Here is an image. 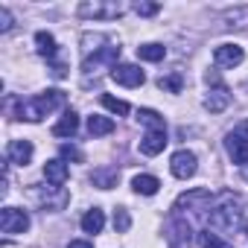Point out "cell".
Returning a JSON list of instances; mask_svg holds the SVG:
<instances>
[{"label":"cell","mask_w":248,"mask_h":248,"mask_svg":"<svg viewBox=\"0 0 248 248\" xmlns=\"http://www.w3.org/2000/svg\"><path fill=\"white\" fill-rule=\"evenodd\" d=\"M138 56H140L143 62H161V59L167 56V47H164V44H140V47H138Z\"/></svg>","instance_id":"603a6c76"},{"label":"cell","mask_w":248,"mask_h":248,"mask_svg":"<svg viewBox=\"0 0 248 248\" xmlns=\"http://www.w3.org/2000/svg\"><path fill=\"white\" fill-rule=\"evenodd\" d=\"M79 15L82 18H93V21H111V18L123 15V6L120 3H102V0H93V3H82L79 6Z\"/></svg>","instance_id":"3957f363"},{"label":"cell","mask_w":248,"mask_h":248,"mask_svg":"<svg viewBox=\"0 0 248 248\" xmlns=\"http://www.w3.org/2000/svg\"><path fill=\"white\" fill-rule=\"evenodd\" d=\"M242 59H245V53L239 44H219L213 50V62L219 67H236V64H242Z\"/></svg>","instance_id":"52a82bcc"},{"label":"cell","mask_w":248,"mask_h":248,"mask_svg":"<svg viewBox=\"0 0 248 248\" xmlns=\"http://www.w3.org/2000/svg\"><path fill=\"white\" fill-rule=\"evenodd\" d=\"M245 233H248V222H245Z\"/></svg>","instance_id":"1f68e13d"},{"label":"cell","mask_w":248,"mask_h":248,"mask_svg":"<svg viewBox=\"0 0 248 248\" xmlns=\"http://www.w3.org/2000/svg\"><path fill=\"white\" fill-rule=\"evenodd\" d=\"M132 187H135V193H140V196H155L158 187H161V181H158L155 175H135V178H132Z\"/></svg>","instance_id":"ac0fdd59"},{"label":"cell","mask_w":248,"mask_h":248,"mask_svg":"<svg viewBox=\"0 0 248 248\" xmlns=\"http://www.w3.org/2000/svg\"><path fill=\"white\" fill-rule=\"evenodd\" d=\"M164 146H167V132H146V135H143V140H140V152H143V155H149V158L161 155V152H164Z\"/></svg>","instance_id":"8fae6325"},{"label":"cell","mask_w":248,"mask_h":248,"mask_svg":"<svg viewBox=\"0 0 248 248\" xmlns=\"http://www.w3.org/2000/svg\"><path fill=\"white\" fill-rule=\"evenodd\" d=\"M199 161H196V155L193 152H187V149H181V152H175L172 158H170V170H172V175L175 178H181V181H187V178H193L196 175V167Z\"/></svg>","instance_id":"8992f818"},{"label":"cell","mask_w":248,"mask_h":248,"mask_svg":"<svg viewBox=\"0 0 248 248\" xmlns=\"http://www.w3.org/2000/svg\"><path fill=\"white\" fill-rule=\"evenodd\" d=\"M76 129H79V117H76V111H64L62 120L53 126V135H56V138H73Z\"/></svg>","instance_id":"9a60e30c"},{"label":"cell","mask_w":248,"mask_h":248,"mask_svg":"<svg viewBox=\"0 0 248 248\" xmlns=\"http://www.w3.org/2000/svg\"><path fill=\"white\" fill-rule=\"evenodd\" d=\"M64 102H67L64 91H47V93H38V96H32L30 102H24V105H21V120L38 123V120H44L50 111L62 108Z\"/></svg>","instance_id":"6da1fadb"},{"label":"cell","mask_w":248,"mask_h":248,"mask_svg":"<svg viewBox=\"0 0 248 248\" xmlns=\"http://www.w3.org/2000/svg\"><path fill=\"white\" fill-rule=\"evenodd\" d=\"M27 228H30V216H27V210L3 207V213H0V231H3V233H24Z\"/></svg>","instance_id":"5b68a950"},{"label":"cell","mask_w":248,"mask_h":248,"mask_svg":"<svg viewBox=\"0 0 248 248\" xmlns=\"http://www.w3.org/2000/svg\"><path fill=\"white\" fill-rule=\"evenodd\" d=\"M117 56H120V47H102L93 59L85 62V70H93L96 64H105V62H117Z\"/></svg>","instance_id":"44dd1931"},{"label":"cell","mask_w":248,"mask_h":248,"mask_svg":"<svg viewBox=\"0 0 248 248\" xmlns=\"http://www.w3.org/2000/svg\"><path fill=\"white\" fill-rule=\"evenodd\" d=\"M135 12L143 15V18H149V15H158L161 6H158V3H135Z\"/></svg>","instance_id":"83f0119b"},{"label":"cell","mask_w":248,"mask_h":248,"mask_svg":"<svg viewBox=\"0 0 248 248\" xmlns=\"http://www.w3.org/2000/svg\"><path fill=\"white\" fill-rule=\"evenodd\" d=\"M102 105H105L111 114H120V117L129 114V102H126V99H117V96H111V93H102Z\"/></svg>","instance_id":"d4e9b609"},{"label":"cell","mask_w":248,"mask_h":248,"mask_svg":"<svg viewBox=\"0 0 248 248\" xmlns=\"http://www.w3.org/2000/svg\"><path fill=\"white\" fill-rule=\"evenodd\" d=\"M228 105H231V93H228V88H216V91H210V93L204 96V108H207L210 114H222Z\"/></svg>","instance_id":"5bb4252c"},{"label":"cell","mask_w":248,"mask_h":248,"mask_svg":"<svg viewBox=\"0 0 248 248\" xmlns=\"http://www.w3.org/2000/svg\"><path fill=\"white\" fill-rule=\"evenodd\" d=\"M102 225H105V213H102L99 207H93V210H88V213L82 216V231H85V233H99Z\"/></svg>","instance_id":"d6986e66"},{"label":"cell","mask_w":248,"mask_h":248,"mask_svg":"<svg viewBox=\"0 0 248 248\" xmlns=\"http://www.w3.org/2000/svg\"><path fill=\"white\" fill-rule=\"evenodd\" d=\"M196 239H199V248H231V245H228L219 233H213L210 228H207V231H202Z\"/></svg>","instance_id":"cb8c5ba5"},{"label":"cell","mask_w":248,"mask_h":248,"mask_svg":"<svg viewBox=\"0 0 248 248\" xmlns=\"http://www.w3.org/2000/svg\"><path fill=\"white\" fill-rule=\"evenodd\" d=\"M62 155L64 158H73V161H82V152L76 146H62Z\"/></svg>","instance_id":"f546056e"},{"label":"cell","mask_w":248,"mask_h":248,"mask_svg":"<svg viewBox=\"0 0 248 248\" xmlns=\"http://www.w3.org/2000/svg\"><path fill=\"white\" fill-rule=\"evenodd\" d=\"M9 27H12V15H9V9H6V6H0V30L6 32Z\"/></svg>","instance_id":"f1b7e54d"},{"label":"cell","mask_w":248,"mask_h":248,"mask_svg":"<svg viewBox=\"0 0 248 248\" xmlns=\"http://www.w3.org/2000/svg\"><path fill=\"white\" fill-rule=\"evenodd\" d=\"M225 149H228L233 164H248V120L239 123V126L225 138Z\"/></svg>","instance_id":"7a4b0ae2"},{"label":"cell","mask_w":248,"mask_h":248,"mask_svg":"<svg viewBox=\"0 0 248 248\" xmlns=\"http://www.w3.org/2000/svg\"><path fill=\"white\" fill-rule=\"evenodd\" d=\"M202 204H210V190H204V187H196V190H187V193H181V196H178V202H175V210H181V207L193 210V207H202Z\"/></svg>","instance_id":"9c48e42d"},{"label":"cell","mask_w":248,"mask_h":248,"mask_svg":"<svg viewBox=\"0 0 248 248\" xmlns=\"http://www.w3.org/2000/svg\"><path fill=\"white\" fill-rule=\"evenodd\" d=\"M111 79L117 85H123V88H140L146 82V76H143V70L138 64H114L111 67Z\"/></svg>","instance_id":"277c9868"},{"label":"cell","mask_w":248,"mask_h":248,"mask_svg":"<svg viewBox=\"0 0 248 248\" xmlns=\"http://www.w3.org/2000/svg\"><path fill=\"white\" fill-rule=\"evenodd\" d=\"M129 225H132L129 210H126V207H117V210H114V228H117L120 233H126V231H129Z\"/></svg>","instance_id":"4316f807"},{"label":"cell","mask_w":248,"mask_h":248,"mask_svg":"<svg viewBox=\"0 0 248 248\" xmlns=\"http://www.w3.org/2000/svg\"><path fill=\"white\" fill-rule=\"evenodd\" d=\"M67 248H93V245H91L88 239H73V242H70Z\"/></svg>","instance_id":"4dcf8cb0"},{"label":"cell","mask_w":248,"mask_h":248,"mask_svg":"<svg viewBox=\"0 0 248 248\" xmlns=\"http://www.w3.org/2000/svg\"><path fill=\"white\" fill-rule=\"evenodd\" d=\"M236 207H216L210 213V228H233L236 225Z\"/></svg>","instance_id":"2e32d148"},{"label":"cell","mask_w":248,"mask_h":248,"mask_svg":"<svg viewBox=\"0 0 248 248\" xmlns=\"http://www.w3.org/2000/svg\"><path fill=\"white\" fill-rule=\"evenodd\" d=\"M6 158H9V164L27 167L30 158H32V143H30V140H9V146H6Z\"/></svg>","instance_id":"ba28073f"},{"label":"cell","mask_w":248,"mask_h":248,"mask_svg":"<svg viewBox=\"0 0 248 248\" xmlns=\"http://www.w3.org/2000/svg\"><path fill=\"white\" fill-rule=\"evenodd\" d=\"M44 178H47L53 187H62V184L70 178V170H67L64 161H47V164H44Z\"/></svg>","instance_id":"4fadbf2b"},{"label":"cell","mask_w":248,"mask_h":248,"mask_svg":"<svg viewBox=\"0 0 248 248\" xmlns=\"http://www.w3.org/2000/svg\"><path fill=\"white\" fill-rule=\"evenodd\" d=\"M140 123L149 129V132H167V123H164V117L158 114V111H152V108H140Z\"/></svg>","instance_id":"ffe728a7"},{"label":"cell","mask_w":248,"mask_h":248,"mask_svg":"<svg viewBox=\"0 0 248 248\" xmlns=\"http://www.w3.org/2000/svg\"><path fill=\"white\" fill-rule=\"evenodd\" d=\"M117 181H120L117 167H99V170L91 172V184L99 187V190H111V187H117Z\"/></svg>","instance_id":"7c38bea8"},{"label":"cell","mask_w":248,"mask_h":248,"mask_svg":"<svg viewBox=\"0 0 248 248\" xmlns=\"http://www.w3.org/2000/svg\"><path fill=\"white\" fill-rule=\"evenodd\" d=\"M181 85H184L181 73H170V76H161V79H158V88H161V91H170V93H178Z\"/></svg>","instance_id":"484cf974"},{"label":"cell","mask_w":248,"mask_h":248,"mask_svg":"<svg viewBox=\"0 0 248 248\" xmlns=\"http://www.w3.org/2000/svg\"><path fill=\"white\" fill-rule=\"evenodd\" d=\"M88 132H91L93 138L111 135V132H114V120H111V117H102V114H93V117H88Z\"/></svg>","instance_id":"e0dca14e"},{"label":"cell","mask_w":248,"mask_h":248,"mask_svg":"<svg viewBox=\"0 0 248 248\" xmlns=\"http://www.w3.org/2000/svg\"><path fill=\"white\" fill-rule=\"evenodd\" d=\"M35 47H38V53L41 56H47V59H53L56 56V38L50 35V32H35Z\"/></svg>","instance_id":"7402d4cb"},{"label":"cell","mask_w":248,"mask_h":248,"mask_svg":"<svg viewBox=\"0 0 248 248\" xmlns=\"http://www.w3.org/2000/svg\"><path fill=\"white\" fill-rule=\"evenodd\" d=\"M167 231H170L167 236H170V245H172V248H187V242H190V233H193L187 219H172Z\"/></svg>","instance_id":"30bf717a"}]
</instances>
